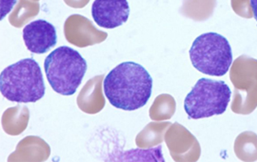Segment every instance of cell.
I'll return each mask as SVG.
<instances>
[{
  "mask_svg": "<svg viewBox=\"0 0 257 162\" xmlns=\"http://www.w3.org/2000/svg\"><path fill=\"white\" fill-rule=\"evenodd\" d=\"M103 85L111 105L118 109L135 111L145 106L150 99L153 78L138 63L123 62L109 72Z\"/></svg>",
  "mask_w": 257,
  "mask_h": 162,
  "instance_id": "6da1fadb",
  "label": "cell"
},
{
  "mask_svg": "<svg viewBox=\"0 0 257 162\" xmlns=\"http://www.w3.org/2000/svg\"><path fill=\"white\" fill-rule=\"evenodd\" d=\"M0 91L6 99L17 103L41 100L46 88L38 63L34 59H24L5 69L0 75Z\"/></svg>",
  "mask_w": 257,
  "mask_h": 162,
  "instance_id": "7a4b0ae2",
  "label": "cell"
},
{
  "mask_svg": "<svg viewBox=\"0 0 257 162\" xmlns=\"http://www.w3.org/2000/svg\"><path fill=\"white\" fill-rule=\"evenodd\" d=\"M45 72L51 87L58 94L70 96L78 89L88 65L79 52L60 47L45 59Z\"/></svg>",
  "mask_w": 257,
  "mask_h": 162,
  "instance_id": "3957f363",
  "label": "cell"
},
{
  "mask_svg": "<svg viewBox=\"0 0 257 162\" xmlns=\"http://www.w3.org/2000/svg\"><path fill=\"white\" fill-rule=\"evenodd\" d=\"M190 58L197 71L213 77L227 73L232 63V51L227 40L217 33H206L193 42Z\"/></svg>",
  "mask_w": 257,
  "mask_h": 162,
  "instance_id": "277c9868",
  "label": "cell"
},
{
  "mask_svg": "<svg viewBox=\"0 0 257 162\" xmlns=\"http://www.w3.org/2000/svg\"><path fill=\"white\" fill-rule=\"evenodd\" d=\"M231 95V89L225 82L201 78L185 98L184 110L191 119L220 115L227 108Z\"/></svg>",
  "mask_w": 257,
  "mask_h": 162,
  "instance_id": "5b68a950",
  "label": "cell"
},
{
  "mask_svg": "<svg viewBox=\"0 0 257 162\" xmlns=\"http://www.w3.org/2000/svg\"><path fill=\"white\" fill-rule=\"evenodd\" d=\"M91 12L97 25L111 30L128 21L130 6L127 0H94Z\"/></svg>",
  "mask_w": 257,
  "mask_h": 162,
  "instance_id": "8992f818",
  "label": "cell"
},
{
  "mask_svg": "<svg viewBox=\"0 0 257 162\" xmlns=\"http://www.w3.org/2000/svg\"><path fill=\"white\" fill-rule=\"evenodd\" d=\"M23 38L28 50L43 54L57 43V31L53 24L40 19L24 27Z\"/></svg>",
  "mask_w": 257,
  "mask_h": 162,
  "instance_id": "52a82bcc",
  "label": "cell"
},
{
  "mask_svg": "<svg viewBox=\"0 0 257 162\" xmlns=\"http://www.w3.org/2000/svg\"><path fill=\"white\" fill-rule=\"evenodd\" d=\"M64 33L70 42L74 39L78 38L82 40L86 39L88 41H99L107 36V34L98 31L88 18L79 15L71 16L68 18L64 24Z\"/></svg>",
  "mask_w": 257,
  "mask_h": 162,
  "instance_id": "ba28073f",
  "label": "cell"
},
{
  "mask_svg": "<svg viewBox=\"0 0 257 162\" xmlns=\"http://www.w3.org/2000/svg\"><path fill=\"white\" fill-rule=\"evenodd\" d=\"M16 3L17 0H1V20H3Z\"/></svg>",
  "mask_w": 257,
  "mask_h": 162,
  "instance_id": "9c48e42d",
  "label": "cell"
},
{
  "mask_svg": "<svg viewBox=\"0 0 257 162\" xmlns=\"http://www.w3.org/2000/svg\"><path fill=\"white\" fill-rule=\"evenodd\" d=\"M89 0H64V2L68 6L74 7V8H82L85 5L88 3Z\"/></svg>",
  "mask_w": 257,
  "mask_h": 162,
  "instance_id": "30bf717a",
  "label": "cell"
},
{
  "mask_svg": "<svg viewBox=\"0 0 257 162\" xmlns=\"http://www.w3.org/2000/svg\"><path fill=\"white\" fill-rule=\"evenodd\" d=\"M250 6H251L254 19L257 21V0H250Z\"/></svg>",
  "mask_w": 257,
  "mask_h": 162,
  "instance_id": "8fae6325",
  "label": "cell"
}]
</instances>
